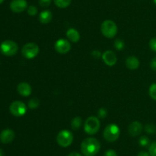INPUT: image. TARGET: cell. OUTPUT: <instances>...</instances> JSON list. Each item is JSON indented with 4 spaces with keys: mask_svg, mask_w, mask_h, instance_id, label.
Returning <instances> with one entry per match:
<instances>
[{
    "mask_svg": "<svg viewBox=\"0 0 156 156\" xmlns=\"http://www.w3.org/2000/svg\"><path fill=\"white\" fill-rule=\"evenodd\" d=\"M91 55H92L94 58H99L101 56H102L101 51H99V50H93V51L91 52Z\"/></svg>",
    "mask_w": 156,
    "mask_h": 156,
    "instance_id": "cell-31",
    "label": "cell"
},
{
    "mask_svg": "<svg viewBox=\"0 0 156 156\" xmlns=\"http://www.w3.org/2000/svg\"><path fill=\"white\" fill-rule=\"evenodd\" d=\"M104 156H117V154L114 149H108L105 151Z\"/></svg>",
    "mask_w": 156,
    "mask_h": 156,
    "instance_id": "cell-30",
    "label": "cell"
},
{
    "mask_svg": "<svg viewBox=\"0 0 156 156\" xmlns=\"http://www.w3.org/2000/svg\"><path fill=\"white\" fill-rule=\"evenodd\" d=\"M14 139H15V132L13 130L7 128V129L3 130L0 133V140L4 144L11 143L14 140Z\"/></svg>",
    "mask_w": 156,
    "mask_h": 156,
    "instance_id": "cell-13",
    "label": "cell"
},
{
    "mask_svg": "<svg viewBox=\"0 0 156 156\" xmlns=\"http://www.w3.org/2000/svg\"><path fill=\"white\" fill-rule=\"evenodd\" d=\"M153 2H154V3L156 5V0H153Z\"/></svg>",
    "mask_w": 156,
    "mask_h": 156,
    "instance_id": "cell-37",
    "label": "cell"
},
{
    "mask_svg": "<svg viewBox=\"0 0 156 156\" xmlns=\"http://www.w3.org/2000/svg\"><path fill=\"white\" fill-rule=\"evenodd\" d=\"M126 66L129 70H136L140 67V62L136 57L130 56L126 59Z\"/></svg>",
    "mask_w": 156,
    "mask_h": 156,
    "instance_id": "cell-15",
    "label": "cell"
},
{
    "mask_svg": "<svg viewBox=\"0 0 156 156\" xmlns=\"http://www.w3.org/2000/svg\"><path fill=\"white\" fill-rule=\"evenodd\" d=\"M149 153L151 156H156V142H153L149 145Z\"/></svg>",
    "mask_w": 156,
    "mask_h": 156,
    "instance_id": "cell-25",
    "label": "cell"
},
{
    "mask_svg": "<svg viewBox=\"0 0 156 156\" xmlns=\"http://www.w3.org/2000/svg\"><path fill=\"white\" fill-rule=\"evenodd\" d=\"M114 47L117 49V50H121L124 48L125 43H124V41H123V40L118 38V39L115 40V41H114Z\"/></svg>",
    "mask_w": 156,
    "mask_h": 156,
    "instance_id": "cell-21",
    "label": "cell"
},
{
    "mask_svg": "<svg viewBox=\"0 0 156 156\" xmlns=\"http://www.w3.org/2000/svg\"><path fill=\"white\" fill-rule=\"evenodd\" d=\"M54 48L59 54H65L71 50V44L68 40L60 38L56 41L54 44Z\"/></svg>",
    "mask_w": 156,
    "mask_h": 156,
    "instance_id": "cell-9",
    "label": "cell"
},
{
    "mask_svg": "<svg viewBox=\"0 0 156 156\" xmlns=\"http://www.w3.org/2000/svg\"><path fill=\"white\" fill-rule=\"evenodd\" d=\"M0 50H1L2 53L5 56H14L18 52V46L15 41H11V40H6L1 44Z\"/></svg>",
    "mask_w": 156,
    "mask_h": 156,
    "instance_id": "cell-7",
    "label": "cell"
},
{
    "mask_svg": "<svg viewBox=\"0 0 156 156\" xmlns=\"http://www.w3.org/2000/svg\"><path fill=\"white\" fill-rule=\"evenodd\" d=\"M137 156H151V155L149 154V152H146V151H140V152H139V154H137Z\"/></svg>",
    "mask_w": 156,
    "mask_h": 156,
    "instance_id": "cell-33",
    "label": "cell"
},
{
    "mask_svg": "<svg viewBox=\"0 0 156 156\" xmlns=\"http://www.w3.org/2000/svg\"><path fill=\"white\" fill-rule=\"evenodd\" d=\"M40 106V100L37 98H32L28 102V107L31 110H35Z\"/></svg>",
    "mask_w": 156,
    "mask_h": 156,
    "instance_id": "cell-20",
    "label": "cell"
},
{
    "mask_svg": "<svg viewBox=\"0 0 156 156\" xmlns=\"http://www.w3.org/2000/svg\"><path fill=\"white\" fill-rule=\"evenodd\" d=\"M149 93L152 99H153L154 100H156V83H154V84H152L149 87Z\"/></svg>",
    "mask_w": 156,
    "mask_h": 156,
    "instance_id": "cell-23",
    "label": "cell"
},
{
    "mask_svg": "<svg viewBox=\"0 0 156 156\" xmlns=\"http://www.w3.org/2000/svg\"><path fill=\"white\" fill-rule=\"evenodd\" d=\"M17 91L21 96H28L31 94L32 88L31 86L26 82H21L17 87Z\"/></svg>",
    "mask_w": 156,
    "mask_h": 156,
    "instance_id": "cell-14",
    "label": "cell"
},
{
    "mask_svg": "<svg viewBox=\"0 0 156 156\" xmlns=\"http://www.w3.org/2000/svg\"><path fill=\"white\" fill-rule=\"evenodd\" d=\"M145 131H146L148 134H154L156 132L155 125L152 123L147 124V125H146V126H145Z\"/></svg>",
    "mask_w": 156,
    "mask_h": 156,
    "instance_id": "cell-24",
    "label": "cell"
},
{
    "mask_svg": "<svg viewBox=\"0 0 156 156\" xmlns=\"http://www.w3.org/2000/svg\"><path fill=\"white\" fill-rule=\"evenodd\" d=\"M143 128V127L142 123H140L138 121H134L129 124V127H128V132L131 136L136 137V136H138L139 135L141 134Z\"/></svg>",
    "mask_w": 156,
    "mask_h": 156,
    "instance_id": "cell-12",
    "label": "cell"
},
{
    "mask_svg": "<svg viewBox=\"0 0 156 156\" xmlns=\"http://www.w3.org/2000/svg\"><path fill=\"white\" fill-rule=\"evenodd\" d=\"M56 142L59 146L66 148L71 145L73 142V135L70 131L66 129L62 130L56 136Z\"/></svg>",
    "mask_w": 156,
    "mask_h": 156,
    "instance_id": "cell-5",
    "label": "cell"
},
{
    "mask_svg": "<svg viewBox=\"0 0 156 156\" xmlns=\"http://www.w3.org/2000/svg\"><path fill=\"white\" fill-rule=\"evenodd\" d=\"M53 18V14L50 10H44L40 13L39 21L42 24H48Z\"/></svg>",
    "mask_w": 156,
    "mask_h": 156,
    "instance_id": "cell-17",
    "label": "cell"
},
{
    "mask_svg": "<svg viewBox=\"0 0 156 156\" xmlns=\"http://www.w3.org/2000/svg\"><path fill=\"white\" fill-rule=\"evenodd\" d=\"M149 47L151 48V50H152L153 51L156 52V38H152V39L149 41Z\"/></svg>",
    "mask_w": 156,
    "mask_h": 156,
    "instance_id": "cell-29",
    "label": "cell"
},
{
    "mask_svg": "<svg viewBox=\"0 0 156 156\" xmlns=\"http://www.w3.org/2000/svg\"><path fill=\"white\" fill-rule=\"evenodd\" d=\"M66 37L71 42L76 43L80 39V34L76 29L69 28L66 32Z\"/></svg>",
    "mask_w": 156,
    "mask_h": 156,
    "instance_id": "cell-16",
    "label": "cell"
},
{
    "mask_svg": "<svg viewBox=\"0 0 156 156\" xmlns=\"http://www.w3.org/2000/svg\"><path fill=\"white\" fill-rule=\"evenodd\" d=\"M27 8L26 0H12L10 3L11 10L15 13H21Z\"/></svg>",
    "mask_w": 156,
    "mask_h": 156,
    "instance_id": "cell-10",
    "label": "cell"
},
{
    "mask_svg": "<svg viewBox=\"0 0 156 156\" xmlns=\"http://www.w3.org/2000/svg\"><path fill=\"white\" fill-rule=\"evenodd\" d=\"M82 119L81 117L79 116H76V117L73 118L71 121V127L74 130H78L80 128V127L82 126Z\"/></svg>",
    "mask_w": 156,
    "mask_h": 156,
    "instance_id": "cell-18",
    "label": "cell"
},
{
    "mask_svg": "<svg viewBox=\"0 0 156 156\" xmlns=\"http://www.w3.org/2000/svg\"><path fill=\"white\" fill-rule=\"evenodd\" d=\"M72 0H54V3L58 8L65 9L71 4Z\"/></svg>",
    "mask_w": 156,
    "mask_h": 156,
    "instance_id": "cell-19",
    "label": "cell"
},
{
    "mask_svg": "<svg viewBox=\"0 0 156 156\" xmlns=\"http://www.w3.org/2000/svg\"><path fill=\"white\" fill-rule=\"evenodd\" d=\"M101 123L98 118L96 116H89L85 120L84 130L88 135H94L100 129Z\"/></svg>",
    "mask_w": 156,
    "mask_h": 156,
    "instance_id": "cell-4",
    "label": "cell"
},
{
    "mask_svg": "<svg viewBox=\"0 0 156 156\" xmlns=\"http://www.w3.org/2000/svg\"><path fill=\"white\" fill-rule=\"evenodd\" d=\"M3 2H4V0H0V4H2V3Z\"/></svg>",
    "mask_w": 156,
    "mask_h": 156,
    "instance_id": "cell-36",
    "label": "cell"
},
{
    "mask_svg": "<svg viewBox=\"0 0 156 156\" xmlns=\"http://www.w3.org/2000/svg\"><path fill=\"white\" fill-rule=\"evenodd\" d=\"M0 156H5L4 151H3V150L1 149V148H0Z\"/></svg>",
    "mask_w": 156,
    "mask_h": 156,
    "instance_id": "cell-35",
    "label": "cell"
},
{
    "mask_svg": "<svg viewBox=\"0 0 156 156\" xmlns=\"http://www.w3.org/2000/svg\"><path fill=\"white\" fill-rule=\"evenodd\" d=\"M102 35L108 38H113L117 33V26L112 20H105L101 25Z\"/></svg>",
    "mask_w": 156,
    "mask_h": 156,
    "instance_id": "cell-3",
    "label": "cell"
},
{
    "mask_svg": "<svg viewBox=\"0 0 156 156\" xmlns=\"http://www.w3.org/2000/svg\"><path fill=\"white\" fill-rule=\"evenodd\" d=\"M39 46L33 42L27 43L23 46L21 49V54L27 59H33L39 54Z\"/></svg>",
    "mask_w": 156,
    "mask_h": 156,
    "instance_id": "cell-6",
    "label": "cell"
},
{
    "mask_svg": "<svg viewBox=\"0 0 156 156\" xmlns=\"http://www.w3.org/2000/svg\"><path fill=\"white\" fill-rule=\"evenodd\" d=\"M102 59L103 61L109 67H113L115 65L117 61V58L115 53L112 50H106L102 54Z\"/></svg>",
    "mask_w": 156,
    "mask_h": 156,
    "instance_id": "cell-11",
    "label": "cell"
},
{
    "mask_svg": "<svg viewBox=\"0 0 156 156\" xmlns=\"http://www.w3.org/2000/svg\"><path fill=\"white\" fill-rule=\"evenodd\" d=\"M27 12L29 15H30V16H34V15H36L37 13V9L36 6H30L27 8Z\"/></svg>",
    "mask_w": 156,
    "mask_h": 156,
    "instance_id": "cell-26",
    "label": "cell"
},
{
    "mask_svg": "<svg viewBox=\"0 0 156 156\" xmlns=\"http://www.w3.org/2000/svg\"><path fill=\"white\" fill-rule=\"evenodd\" d=\"M150 67L152 70L156 71V57L153 58L150 62Z\"/></svg>",
    "mask_w": 156,
    "mask_h": 156,
    "instance_id": "cell-32",
    "label": "cell"
},
{
    "mask_svg": "<svg viewBox=\"0 0 156 156\" xmlns=\"http://www.w3.org/2000/svg\"><path fill=\"white\" fill-rule=\"evenodd\" d=\"M101 149V143L95 138H87L81 144V151L85 156H94Z\"/></svg>",
    "mask_w": 156,
    "mask_h": 156,
    "instance_id": "cell-1",
    "label": "cell"
},
{
    "mask_svg": "<svg viewBox=\"0 0 156 156\" xmlns=\"http://www.w3.org/2000/svg\"><path fill=\"white\" fill-rule=\"evenodd\" d=\"M139 143H140V145H141V146L147 147L148 145H150V140H149V139L147 136H143L140 138Z\"/></svg>",
    "mask_w": 156,
    "mask_h": 156,
    "instance_id": "cell-22",
    "label": "cell"
},
{
    "mask_svg": "<svg viewBox=\"0 0 156 156\" xmlns=\"http://www.w3.org/2000/svg\"><path fill=\"white\" fill-rule=\"evenodd\" d=\"M9 110L13 116L20 117V116H23L26 113L27 106L21 101L16 100L11 103L10 106H9Z\"/></svg>",
    "mask_w": 156,
    "mask_h": 156,
    "instance_id": "cell-8",
    "label": "cell"
},
{
    "mask_svg": "<svg viewBox=\"0 0 156 156\" xmlns=\"http://www.w3.org/2000/svg\"><path fill=\"white\" fill-rule=\"evenodd\" d=\"M52 2V0H39V4L41 7L47 8L50 6Z\"/></svg>",
    "mask_w": 156,
    "mask_h": 156,
    "instance_id": "cell-28",
    "label": "cell"
},
{
    "mask_svg": "<svg viewBox=\"0 0 156 156\" xmlns=\"http://www.w3.org/2000/svg\"><path fill=\"white\" fill-rule=\"evenodd\" d=\"M67 156H82V155L80 154V153L76 152V151H74V152L69 153V154Z\"/></svg>",
    "mask_w": 156,
    "mask_h": 156,
    "instance_id": "cell-34",
    "label": "cell"
},
{
    "mask_svg": "<svg viewBox=\"0 0 156 156\" xmlns=\"http://www.w3.org/2000/svg\"><path fill=\"white\" fill-rule=\"evenodd\" d=\"M120 135V129L116 124H109L105 127L103 136L107 142H114L118 139Z\"/></svg>",
    "mask_w": 156,
    "mask_h": 156,
    "instance_id": "cell-2",
    "label": "cell"
},
{
    "mask_svg": "<svg viewBox=\"0 0 156 156\" xmlns=\"http://www.w3.org/2000/svg\"><path fill=\"white\" fill-rule=\"evenodd\" d=\"M98 116L99 118H101V119H104L108 115V111H107L106 109L105 108H101L100 110H98Z\"/></svg>",
    "mask_w": 156,
    "mask_h": 156,
    "instance_id": "cell-27",
    "label": "cell"
}]
</instances>
